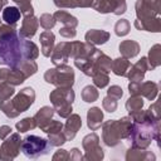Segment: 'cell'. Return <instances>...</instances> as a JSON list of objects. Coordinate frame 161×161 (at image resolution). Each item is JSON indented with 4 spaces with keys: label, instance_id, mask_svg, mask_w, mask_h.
Returning a JSON list of instances; mask_svg holds the SVG:
<instances>
[{
    "label": "cell",
    "instance_id": "cell-11",
    "mask_svg": "<svg viewBox=\"0 0 161 161\" xmlns=\"http://www.w3.org/2000/svg\"><path fill=\"white\" fill-rule=\"evenodd\" d=\"M34 101H35L34 89L31 87H25L14 96V98L11 99V103L19 113H23L30 108V106L34 103Z\"/></svg>",
    "mask_w": 161,
    "mask_h": 161
},
{
    "label": "cell",
    "instance_id": "cell-13",
    "mask_svg": "<svg viewBox=\"0 0 161 161\" xmlns=\"http://www.w3.org/2000/svg\"><path fill=\"white\" fill-rule=\"evenodd\" d=\"M147 70H148L147 58L146 57H141L140 60H137L133 65L130 67L126 77L128 78L130 82H142Z\"/></svg>",
    "mask_w": 161,
    "mask_h": 161
},
{
    "label": "cell",
    "instance_id": "cell-40",
    "mask_svg": "<svg viewBox=\"0 0 161 161\" xmlns=\"http://www.w3.org/2000/svg\"><path fill=\"white\" fill-rule=\"evenodd\" d=\"M15 94L14 86L8 83V82H1L0 83V101L10 99Z\"/></svg>",
    "mask_w": 161,
    "mask_h": 161
},
{
    "label": "cell",
    "instance_id": "cell-52",
    "mask_svg": "<svg viewBox=\"0 0 161 161\" xmlns=\"http://www.w3.org/2000/svg\"><path fill=\"white\" fill-rule=\"evenodd\" d=\"M0 25H1V19H0Z\"/></svg>",
    "mask_w": 161,
    "mask_h": 161
},
{
    "label": "cell",
    "instance_id": "cell-20",
    "mask_svg": "<svg viewBox=\"0 0 161 161\" xmlns=\"http://www.w3.org/2000/svg\"><path fill=\"white\" fill-rule=\"evenodd\" d=\"M118 50L121 53V57L131 59V58H135L136 55H138V53H140V44L136 40H132V39L122 40L119 43V45H118Z\"/></svg>",
    "mask_w": 161,
    "mask_h": 161
},
{
    "label": "cell",
    "instance_id": "cell-45",
    "mask_svg": "<svg viewBox=\"0 0 161 161\" xmlns=\"http://www.w3.org/2000/svg\"><path fill=\"white\" fill-rule=\"evenodd\" d=\"M107 96H109V97H112V98H114V99H121L122 98V96H123V91H122V88L119 87V86H111L109 88H108V91H107Z\"/></svg>",
    "mask_w": 161,
    "mask_h": 161
},
{
    "label": "cell",
    "instance_id": "cell-39",
    "mask_svg": "<svg viewBox=\"0 0 161 161\" xmlns=\"http://www.w3.org/2000/svg\"><path fill=\"white\" fill-rule=\"evenodd\" d=\"M38 20H39L40 26H42L43 29H45V30H50V29H53L54 25L57 24V20L54 19L53 14H48V13L42 14L40 18H39Z\"/></svg>",
    "mask_w": 161,
    "mask_h": 161
},
{
    "label": "cell",
    "instance_id": "cell-51",
    "mask_svg": "<svg viewBox=\"0 0 161 161\" xmlns=\"http://www.w3.org/2000/svg\"><path fill=\"white\" fill-rule=\"evenodd\" d=\"M13 128L8 125H4V126H0V140H5L10 133H11Z\"/></svg>",
    "mask_w": 161,
    "mask_h": 161
},
{
    "label": "cell",
    "instance_id": "cell-38",
    "mask_svg": "<svg viewBox=\"0 0 161 161\" xmlns=\"http://www.w3.org/2000/svg\"><path fill=\"white\" fill-rule=\"evenodd\" d=\"M16 5L18 9L20 10V14L24 16L34 15V8L31 5V0H13Z\"/></svg>",
    "mask_w": 161,
    "mask_h": 161
},
{
    "label": "cell",
    "instance_id": "cell-33",
    "mask_svg": "<svg viewBox=\"0 0 161 161\" xmlns=\"http://www.w3.org/2000/svg\"><path fill=\"white\" fill-rule=\"evenodd\" d=\"M126 109L128 111V113H133V112H137L140 109H142L143 107V99L141 96H131L127 101H126V104H125Z\"/></svg>",
    "mask_w": 161,
    "mask_h": 161
},
{
    "label": "cell",
    "instance_id": "cell-30",
    "mask_svg": "<svg viewBox=\"0 0 161 161\" xmlns=\"http://www.w3.org/2000/svg\"><path fill=\"white\" fill-rule=\"evenodd\" d=\"M3 20L9 25L15 26V24L20 20V10L18 6H6L3 10Z\"/></svg>",
    "mask_w": 161,
    "mask_h": 161
},
{
    "label": "cell",
    "instance_id": "cell-25",
    "mask_svg": "<svg viewBox=\"0 0 161 161\" xmlns=\"http://www.w3.org/2000/svg\"><path fill=\"white\" fill-rule=\"evenodd\" d=\"M93 63H94L96 70H102V72H106V73L111 72L112 59L99 49H97L93 54Z\"/></svg>",
    "mask_w": 161,
    "mask_h": 161
},
{
    "label": "cell",
    "instance_id": "cell-14",
    "mask_svg": "<svg viewBox=\"0 0 161 161\" xmlns=\"http://www.w3.org/2000/svg\"><path fill=\"white\" fill-rule=\"evenodd\" d=\"M82 127V118L77 113H70L67 117V122L63 125V133L67 141H72Z\"/></svg>",
    "mask_w": 161,
    "mask_h": 161
},
{
    "label": "cell",
    "instance_id": "cell-23",
    "mask_svg": "<svg viewBox=\"0 0 161 161\" xmlns=\"http://www.w3.org/2000/svg\"><path fill=\"white\" fill-rule=\"evenodd\" d=\"M158 93V84L152 80L140 82L138 84V96L145 97L148 101H153Z\"/></svg>",
    "mask_w": 161,
    "mask_h": 161
},
{
    "label": "cell",
    "instance_id": "cell-16",
    "mask_svg": "<svg viewBox=\"0 0 161 161\" xmlns=\"http://www.w3.org/2000/svg\"><path fill=\"white\" fill-rule=\"evenodd\" d=\"M25 79V75L18 68H0V83L8 82L13 86H20Z\"/></svg>",
    "mask_w": 161,
    "mask_h": 161
},
{
    "label": "cell",
    "instance_id": "cell-47",
    "mask_svg": "<svg viewBox=\"0 0 161 161\" xmlns=\"http://www.w3.org/2000/svg\"><path fill=\"white\" fill-rule=\"evenodd\" d=\"M59 34H60V36H63V38L70 39V38H74V36L77 35V30H75V28L63 26V28L59 29Z\"/></svg>",
    "mask_w": 161,
    "mask_h": 161
},
{
    "label": "cell",
    "instance_id": "cell-21",
    "mask_svg": "<svg viewBox=\"0 0 161 161\" xmlns=\"http://www.w3.org/2000/svg\"><path fill=\"white\" fill-rule=\"evenodd\" d=\"M54 113H55V111L50 106H43L42 108H39L38 112L34 114V119L36 122V127H39L40 130H43L53 119Z\"/></svg>",
    "mask_w": 161,
    "mask_h": 161
},
{
    "label": "cell",
    "instance_id": "cell-22",
    "mask_svg": "<svg viewBox=\"0 0 161 161\" xmlns=\"http://www.w3.org/2000/svg\"><path fill=\"white\" fill-rule=\"evenodd\" d=\"M135 28L137 30H143V31H151V33H158L161 30V18H152L147 20H135L133 23Z\"/></svg>",
    "mask_w": 161,
    "mask_h": 161
},
{
    "label": "cell",
    "instance_id": "cell-29",
    "mask_svg": "<svg viewBox=\"0 0 161 161\" xmlns=\"http://www.w3.org/2000/svg\"><path fill=\"white\" fill-rule=\"evenodd\" d=\"M54 19L59 23H62L64 26H69V28H77L78 25V19L75 16H73L72 14H69L68 11L64 10H57L53 14Z\"/></svg>",
    "mask_w": 161,
    "mask_h": 161
},
{
    "label": "cell",
    "instance_id": "cell-32",
    "mask_svg": "<svg viewBox=\"0 0 161 161\" xmlns=\"http://www.w3.org/2000/svg\"><path fill=\"white\" fill-rule=\"evenodd\" d=\"M80 96H82V99H83L84 102H87V103H93V102H96V101L98 99L99 92H98V89H97L96 86H91V84H89V86H86V87L82 89Z\"/></svg>",
    "mask_w": 161,
    "mask_h": 161
},
{
    "label": "cell",
    "instance_id": "cell-26",
    "mask_svg": "<svg viewBox=\"0 0 161 161\" xmlns=\"http://www.w3.org/2000/svg\"><path fill=\"white\" fill-rule=\"evenodd\" d=\"M21 53H23L24 59L35 60L39 57V48L30 39H23L21 38Z\"/></svg>",
    "mask_w": 161,
    "mask_h": 161
},
{
    "label": "cell",
    "instance_id": "cell-2",
    "mask_svg": "<svg viewBox=\"0 0 161 161\" xmlns=\"http://www.w3.org/2000/svg\"><path fill=\"white\" fill-rule=\"evenodd\" d=\"M160 121H150L148 118L142 121L132 119V127L127 140L131 147L136 148H148L153 140L160 146Z\"/></svg>",
    "mask_w": 161,
    "mask_h": 161
},
{
    "label": "cell",
    "instance_id": "cell-43",
    "mask_svg": "<svg viewBox=\"0 0 161 161\" xmlns=\"http://www.w3.org/2000/svg\"><path fill=\"white\" fill-rule=\"evenodd\" d=\"M102 107H103V109H104L106 112L113 113V112L117 109V107H118L117 99H114V98L107 96V97H104V98L102 99Z\"/></svg>",
    "mask_w": 161,
    "mask_h": 161
},
{
    "label": "cell",
    "instance_id": "cell-37",
    "mask_svg": "<svg viewBox=\"0 0 161 161\" xmlns=\"http://www.w3.org/2000/svg\"><path fill=\"white\" fill-rule=\"evenodd\" d=\"M92 79H93V84H94L97 88H104V87H107L108 83H109L108 73L102 72V70H97V72L92 75Z\"/></svg>",
    "mask_w": 161,
    "mask_h": 161
},
{
    "label": "cell",
    "instance_id": "cell-42",
    "mask_svg": "<svg viewBox=\"0 0 161 161\" xmlns=\"http://www.w3.org/2000/svg\"><path fill=\"white\" fill-rule=\"evenodd\" d=\"M146 116L150 121H160V102L158 101L153 102L146 109Z\"/></svg>",
    "mask_w": 161,
    "mask_h": 161
},
{
    "label": "cell",
    "instance_id": "cell-4",
    "mask_svg": "<svg viewBox=\"0 0 161 161\" xmlns=\"http://www.w3.org/2000/svg\"><path fill=\"white\" fill-rule=\"evenodd\" d=\"M74 98H75V93L72 87L68 88L57 87L49 94V101L53 104L54 111L62 118H67L72 113L73 111L72 103L74 102Z\"/></svg>",
    "mask_w": 161,
    "mask_h": 161
},
{
    "label": "cell",
    "instance_id": "cell-18",
    "mask_svg": "<svg viewBox=\"0 0 161 161\" xmlns=\"http://www.w3.org/2000/svg\"><path fill=\"white\" fill-rule=\"evenodd\" d=\"M111 34L106 30L102 29H89L86 35H84V40L92 45H102L104 43H107L109 40Z\"/></svg>",
    "mask_w": 161,
    "mask_h": 161
},
{
    "label": "cell",
    "instance_id": "cell-1",
    "mask_svg": "<svg viewBox=\"0 0 161 161\" xmlns=\"http://www.w3.org/2000/svg\"><path fill=\"white\" fill-rule=\"evenodd\" d=\"M24 60L21 53V38L14 25H0V64L16 68Z\"/></svg>",
    "mask_w": 161,
    "mask_h": 161
},
{
    "label": "cell",
    "instance_id": "cell-24",
    "mask_svg": "<svg viewBox=\"0 0 161 161\" xmlns=\"http://www.w3.org/2000/svg\"><path fill=\"white\" fill-rule=\"evenodd\" d=\"M103 122V112L99 107H91L87 111V126L91 131H96Z\"/></svg>",
    "mask_w": 161,
    "mask_h": 161
},
{
    "label": "cell",
    "instance_id": "cell-27",
    "mask_svg": "<svg viewBox=\"0 0 161 161\" xmlns=\"http://www.w3.org/2000/svg\"><path fill=\"white\" fill-rule=\"evenodd\" d=\"M131 67V62L125 58V57H119V58H116L112 60V65H111V70L116 74V75H119V77H126L127 75V72Z\"/></svg>",
    "mask_w": 161,
    "mask_h": 161
},
{
    "label": "cell",
    "instance_id": "cell-35",
    "mask_svg": "<svg viewBox=\"0 0 161 161\" xmlns=\"http://www.w3.org/2000/svg\"><path fill=\"white\" fill-rule=\"evenodd\" d=\"M0 111L8 117V118H16L20 113L14 108L11 99H5V101H0Z\"/></svg>",
    "mask_w": 161,
    "mask_h": 161
},
{
    "label": "cell",
    "instance_id": "cell-36",
    "mask_svg": "<svg viewBox=\"0 0 161 161\" xmlns=\"http://www.w3.org/2000/svg\"><path fill=\"white\" fill-rule=\"evenodd\" d=\"M131 30V24L127 19H119L114 24V34L117 36H126Z\"/></svg>",
    "mask_w": 161,
    "mask_h": 161
},
{
    "label": "cell",
    "instance_id": "cell-44",
    "mask_svg": "<svg viewBox=\"0 0 161 161\" xmlns=\"http://www.w3.org/2000/svg\"><path fill=\"white\" fill-rule=\"evenodd\" d=\"M43 132H45V133H57V132H60V131H63V123L60 122V121H57V119H52L43 130H42Z\"/></svg>",
    "mask_w": 161,
    "mask_h": 161
},
{
    "label": "cell",
    "instance_id": "cell-7",
    "mask_svg": "<svg viewBox=\"0 0 161 161\" xmlns=\"http://www.w3.org/2000/svg\"><path fill=\"white\" fill-rule=\"evenodd\" d=\"M82 147L84 150L83 160L87 161H101L104 157V151L99 145V137L97 133L92 132L83 137Z\"/></svg>",
    "mask_w": 161,
    "mask_h": 161
},
{
    "label": "cell",
    "instance_id": "cell-49",
    "mask_svg": "<svg viewBox=\"0 0 161 161\" xmlns=\"http://www.w3.org/2000/svg\"><path fill=\"white\" fill-rule=\"evenodd\" d=\"M69 160L70 161H82L83 160V155H82L80 150L77 148V147H73L70 150V153H69Z\"/></svg>",
    "mask_w": 161,
    "mask_h": 161
},
{
    "label": "cell",
    "instance_id": "cell-8",
    "mask_svg": "<svg viewBox=\"0 0 161 161\" xmlns=\"http://www.w3.org/2000/svg\"><path fill=\"white\" fill-rule=\"evenodd\" d=\"M20 145H21L20 133L11 132L5 140H3V143L0 146V160L11 161L16 158L20 152Z\"/></svg>",
    "mask_w": 161,
    "mask_h": 161
},
{
    "label": "cell",
    "instance_id": "cell-12",
    "mask_svg": "<svg viewBox=\"0 0 161 161\" xmlns=\"http://www.w3.org/2000/svg\"><path fill=\"white\" fill-rule=\"evenodd\" d=\"M70 59V42H60L57 44L50 54V62L54 65L67 64Z\"/></svg>",
    "mask_w": 161,
    "mask_h": 161
},
{
    "label": "cell",
    "instance_id": "cell-17",
    "mask_svg": "<svg viewBox=\"0 0 161 161\" xmlns=\"http://www.w3.org/2000/svg\"><path fill=\"white\" fill-rule=\"evenodd\" d=\"M126 161H153L156 156L153 152L148 151L147 148H136L130 147L125 156Z\"/></svg>",
    "mask_w": 161,
    "mask_h": 161
},
{
    "label": "cell",
    "instance_id": "cell-46",
    "mask_svg": "<svg viewBox=\"0 0 161 161\" xmlns=\"http://www.w3.org/2000/svg\"><path fill=\"white\" fill-rule=\"evenodd\" d=\"M52 160L53 161H67V160H69V152L64 148H58L54 152Z\"/></svg>",
    "mask_w": 161,
    "mask_h": 161
},
{
    "label": "cell",
    "instance_id": "cell-15",
    "mask_svg": "<svg viewBox=\"0 0 161 161\" xmlns=\"http://www.w3.org/2000/svg\"><path fill=\"white\" fill-rule=\"evenodd\" d=\"M39 26V20L34 15L24 16V20L21 23L20 30H19V36L23 39H31L38 30Z\"/></svg>",
    "mask_w": 161,
    "mask_h": 161
},
{
    "label": "cell",
    "instance_id": "cell-48",
    "mask_svg": "<svg viewBox=\"0 0 161 161\" xmlns=\"http://www.w3.org/2000/svg\"><path fill=\"white\" fill-rule=\"evenodd\" d=\"M53 3L59 9H74L73 0H53Z\"/></svg>",
    "mask_w": 161,
    "mask_h": 161
},
{
    "label": "cell",
    "instance_id": "cell-50",
    "mask_svg": "<svg viewBox=\"0 0 161 161\" xmlns=\"http://www.w3.org/2000/svg\"><path fill=\"white\" fill-rule=\"evenodd\" d=\"M74 8H92L93 0H73Z\"/></svg>",
    "mask_w": 161,
    "mask_h": 161
},
{
    "label": "cell",
    "instance_id": "cell-5",
    "mask_svg": "<svg viewBox=\"0 0 161 161\" xmlns=\"http://www.w3.org/2000/svg\"><path fill=\"white\" fill-rule=\"evenodd\" d=\"M75 79V74L72 67L67 64H59L54 68H49L44 73V80L55 87H73Z\"/></svg>",
    "mask_w": 161,
    "mask_h": 161
},
{
    "label": "cell",
    "instance_id": "cell-28",
    "mask_svg": "<svg viewBox=\"0 0 161 161\" xmlns=\"http://www.w3.org/2000/svg\"><path fill=\"white\" fill-rule=\"evenodd\" d=\"M148 62V70H153L161 65V45L155 44L148 50V55L146 57Z\"/></svg>",
    "mask_w": 161,
    "mask_h": 161
},
{
    "label": "cell",
    "instance_id": "cell-19",
    "mask_svg": "<svg viewBox=\"0 0 161 161\" xmlns=\"http://www.w3.org/2000/svg\"><path fill=\"white\" fill-rule=\"evenodd\" d=\"M39 40H40V47H42V53L44 57L49 58L53 49H54V43H55V35L52 30H44L40 36H39Z\"/></svg>",
    "mask_w": 161,
    "mask_h": 161
},
{
    "label": "cell",
    "instance_id": "cell-9",
    "mask_svg": "<svg viewBox=\"0 0 161 161\" xmlns=\"http://www.w3.org/2000/svg\"><path fill=\"white\" fill-rule=\"evenodd\" d=\"M135 10L137 20L157 18L161 13V0H137L135 3Z\"/></svg>",
    "mask_w": 161,
    "mask_h": 161
},
{
    "label": "cell",
    "instance_id": "cell-6",
    "mask_svg": "<svg viewBox=\"0 0 161 161\" xmlns=\"http://www.w3.org/2000/svg\"><path fill=\"white\" fill-rule=\"evenodd\" d=\"M52 145L49 143L48 138H43L35 135L25 136L21 140L20 151L28 158H38L40 156L48 155L52 151Z\"/></svg>",
    "mask_w": 161,
    "mask_h": 161
},
{
    "label": "cell",
    "instance_id": "cell-31",
    "mask_svg": "<svg viewBox=\"0 0 161 161\" xmlns=\"http://www.w3.org/2000/svg\"><path fill=\"white\" fill-rule=\"evenodd\" d=\"M16 68L25 75V78H29V77L34 75L38 72V64L35 63V60H26V59H24Z\"/></svg>",
    "mask_w": 161,
    "mask_h": 161
},
{
    "label": "cell",
    "instance_id": "cell-3",
    "mask_svg": "<svg viewBox=\"0 0 161 161\" xmlns=\"http://www.w3.org/2000/svg\"><path fill=\"white\" fill-rule=\"evenodd\" d=\"M132 127L131 116H125L121 119H108L102 123V141L108 147H114L122 140H127Z\"/></svg>",
    "mask_w": 161,
    "mask_h": 161
},
{
    "label": "cell",
    "instance_id": "cell-10",
    "mask_svg": "<svg viewBox=\"0 0 161 161\" xmlns=\"http://www.w3.org/2000/svg\"><path fill=\"white\" fill-rule=\"evenodd\" d=\"M92 8L101 14L122 15L127 10L126 0H93Z\"/></svg>",
    "mask_w": 161,
    "mask_h": 161
},
{
    "label": "cell",
    "instance_id": "cell-41",
    "mask_svg": "<svg viewBox=\"0 0 161 161\" xmlns=\"http://www.w3.org/2000/svg\"><path fill=\"white\" fill-rule=\"evenodd\" d=\"M48 141L53 147H60L67 142V138L63 133V131L57 132V133H49L48 135Z\"/></svg>",
    "mask_w": 161,
    "mask_h": 161
},
{
    "label": "cell",
    "instance_id": "cell-34",
    "mask_svg": "<svg viewBox=\"0 0 161 161\" xmlns=\"http://www.w3.org/2000/svg\"><path fill=\"white\" fill-rule=\"evenodd\" d=\"M15 127H16V130L20 133H24V132H28V131L34 130L36 127V122H35L34 117H25V118L20 119L19 122H16Z\"/></svg>",
    "mask_w": 161,
    "mask_h": 161
}]
</instances>
